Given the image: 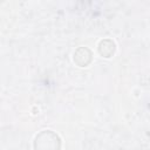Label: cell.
Returning <instances> with one entry per match:
<instances>
[{
	"label": "cell",
	"mask_w": 150,
	"mask_h": 150,
	"mask_svg": "<svg viewBox=\"0 0 150 150\" xmlns=\"http://www.w3.org/2000/svg\"><path fill=\"white\" fill-rule=\"evenodd\" d=\"M61 139L52 130H42L34 139V150H60Z\"/></svg>",
	"instance_id": "1"
},
{
	"label": "cell",
	"mask_w": 150,
	"mask_h": 150,
	"mask_svg": "<svg viewBox=\"0 0 150 150\" xmlns=\"http://www.w3.org/2000/svg\"><path fill=\"white\" fill-rule=\"evenodd\" d=\"M74 61L80 67H86L91 62V52L87 47H80L74 54Z\"/></svg>",
	"instance_id": "2"
},
{
	"label": "cell",
	"mask_w": 150,
	"mask_h": 150,
	"mask_svg": "<svg viewBox=\"0 0 150 150\" xmlns=\"http://www.w3.org/2000/svg\"><path fill=\"white\" fill-rule=\"evenodd\" d=\"M98 52H100V54L102 56L110 57L115 53V43L109 39L102 40L100 42V45H98Z\"/></svg>",
	"instance_id": "3"
}]
</instances>
